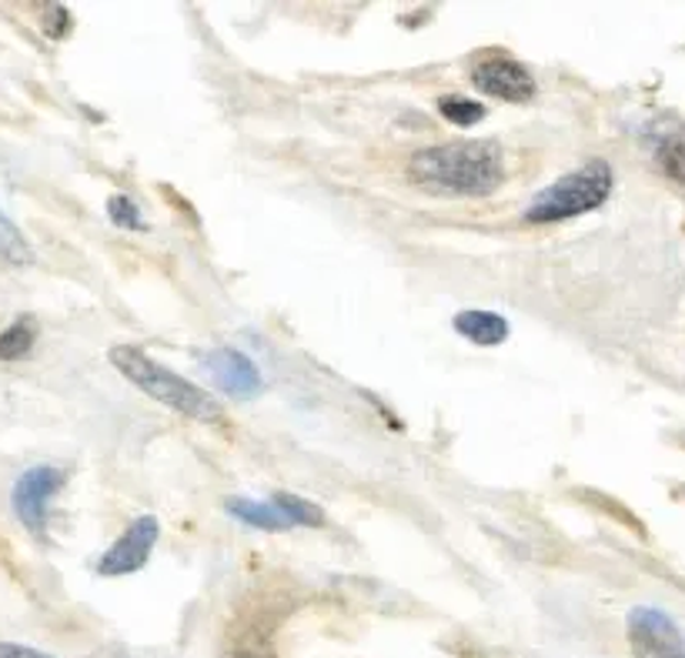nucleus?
I'll return each instance as SVG.
<instances>
[{
    "label": "nucleus",
    "instance_id": "nucleus-1",
    "mask_svg": "<svg viewBox=\"0 0 685 658\" xmlns=\"http://www.w3.org/2000/svg\"><path fill=\"white\" fill-rule=\"evenodd\" d=\"M408 175L418 188L432 194L485 198L505 178V154L498 141H458L424 147L411 157Z\"/></svg>",
    "mask_w": 685,
    "mask_h": 658
},
{
    "label": "nucleus",
    "instance_id": "nucleus-2",
    "mask_svg": "<svg viewBox=\"0 0 685 658\" xmlns=\"http://www.w3.org/2000/svg\"><path fill=\"white\" fill-rule=\"evenodd\" d=\"M108 358L134 388H141L147 398L167 404L170 411H178V415H188L195 422H221V404L205 388H198V384L185 381L181 375H175L170 368L157 365L141 348L114 345Z\"/></svg>",
    "mask_w": 685,
    "mask_h": 658
},
{
    "label": "nucleus",
    "instance_id": "nucleus-3",
    "mask_svg": "<svg viewBox=\"0 0 685 658\" xmlns=\"http://www.w3.org/2000/svg\"><path fill=\"white\" fill-rule=\"evenodd\" d=\"M616 188V175L609 160H588L585 168L565 175L562 181L549 185L545 191L535 194V201L522 211V221L529 224H555L568 221L578 214H588L595 208H603Z\"/></svg>",
    "mask_w": 685,
    "mask_h": 658
},
{
    "label": "nucleus",
    "instance_id": "nucleus-4",
    "mask_svg": "<svg viewBox=\"0 0 685 658\" xmlns=\"http://www.w3.org/2000/svg\"><path fill=\"white\" fill-rule=\"evenodd\" d=\"M64 471L54 468V465H37L31 471H24L14 484V512L21 518V525L34 535V538H44L47 535V509L54 502V495L64 488Z\"/></svg>",
    "mask_w": 685,
    "mask_h": 658
},
{
    "label": "nucleus",
    "instance_id": "nucleus-5",
    "mask_svg": "<svg viewBox=\"0 0 685 658\" xmlns=\"http://www.w3.org/2000/svg\"><path fill=\"white\" fill-rule=\"evenodd\" d=\"M228 512L237 522L254 525V528H265V532H288V528H298V525H308V528L321 525V509H314L311 502L295 499V495H275L272 502L231 499Z\"/></svg>",
    "mask_w": 685,
    "mask_h": 658
},
{
    "label": "nucleus",
    "instance_id": "nucleus-6",
    "mask_svg": "<svg viewBox=\"0 0 685 658\" xmlns=\"http://www.w3.org/2000/svg\"><path fill=\"white\" fill-rule=\"evenodd\" d=\"M629 645L636 658H685V632L649 605L629 612Z\"/></svg>",
    "mask_w": 685,
    "mask_h": 658
},
{
    "label": "nucleus",
    "instance_id": "nucleus-7",
    "mask_svg": "<svg viewBox=\"0 0 685 658\" xmlns=\"http://www.w3.org/2000/svg\"><path fill=\"white\" fill-rule=\"evenodd\" d=\"M472 80L475 88L498 98V101H511L522 104L529 98H535V77L529 74V67L508 54H488L472 67Z\"/></svg>",
    "mask_w": 685,
    "mask_h": 658
},
{
    "label": "nucleus",
    "instance_id": "nucleus-8",
    "mask_svg": "<svg viewBox=\"0 0 685 658\" xmlns=\"http://www.w3.org/2000/svg\"><path fill=\"white\" fill-rule=\"evenodd\" d=\"M157 535H161L157 518L141 515V518L131 522L128 532L101 555L98 571H101V575H131V571L144 568L147 558H151V551H154V545H157Z\"/></svg>",
    "mask_w": 685,
    "mask_h": 658
},
{
    "label": "nucleus",
    "instance_id": "nucleus-9",
    "mask_svg": "<svg viewBox=\"0 0 685 658\" xmlns=\"http://www.w3.org/2000/svg\"><path fill=\"white\" fill-rule=\"evenodd\" d=\"M201 368L211 375V381L231 394V398H254V394H262L265 381H262V371L254 368V361L234 348H214L201 358Z\"/></svg>",
    "mask_w": 685,
    "mask_h": 658
},
{
    "label": "nucleus",
    "instance_id": "nucleus-10",
    "mask_svg": "<svg viewBox=\"0 0 685 658\" xmlns=\"http://www.w3.org/2000/svg\"><path fill=\"white\" fill-rule=\"evenodd\" d=\"M455 332L462 335V338H468V342H475V345H501L505 338H508V321L501 317V314H495V311H462L458 317H455Z\"/></svg>",
    "mask_w": 685,
    "mask_h": 658
},
{
    "label": "nucleus",
    "instance_id": "nucleus-11",
    "mask_svg": "<svg viewBox=\"0 0 685 658\" xmlns=\"http://www.w3.org/2000/svg\"><path fill=\"white\" fill-rule=\"evenodd\" d=\"M655 164H659V171L685 194V127H675L655 141Z\"/></svg>",
    "mask_w": 685,
    "mask_h": 658
},
{
    "label": "nucleus",
    "instance_id": "nucleus-12",
    "mask_svg": "<svg viewBox=\"0 0 685 658\" xmlns=\"http://www.w3.org/2000/svg\"><path fill=\"white\" fill-rule=\"evenodd\" d=\"M37 342V324L34 317H18L14 324H8L4 332H0V361H18V358H27L31 348Z\"/></svg>",
    "mask_w": 685,
    "mask_h": 658
},
{
    "label": "nucleus",
    "instance_id": "nucleus-13",
    "mask_svg": "<svg viewBox=\"0 0 685 658\" xmlns=\"http://www.w3.org/2000/svg\"><path fill=\"white\" fill-rule=\"evenodd\" d=\"M0 258H8L11 265H31L34 261V252L24 237V231L0 211Z\"/></svg>",
    "mask_w": 685,
    "mask_h": 658
},
{
    "label": "nucleus",
    "instance_id": "nucleus-14",
    "mask_svg": "<svg viewBox=\"0 0 685 658\" xmlns=\"http://www.w3.org/2000/svg\"><path fill=\"white\" fill-rule=\"evenodd\" d=\"M439 111H442L445 121H452L458 127H472V124H478L485 118V108L478 101H472V98H462V94H445L439 101Z\"/></svg>",
    "mask_w": 685,
    "mask_h": 658
},
{
    "label": "nucleus",
    "instance_id": "nucleus-15",
    "mask_svg": "<svg viewBox=\"0 0 685 658\" xmlns=\"http://www.w3.org/2000/svg\"><path fill=\"white\" fill-rule=\"evenodd\" d=\"M231 658H275V651H272V642L262 632H247L231 648Z\"/></svg>",
    "mask_w": 685,
    "mask_h": 658
},
{
    "label": "nucleus",
    "instance_id": "nucleus-16",
    "mask_svg": "<svg viewBox=\"0 0 685 658\" xmlns=\"http://www.w3.org/2000/svg\"><path fill=\"white\" fill-rule=\"evenodd\" d=\"M108 214H111V221L121 224V227H144L141 211H137V204H134L128 194H114V198L108 201Z\"/></svg>",
    "mask_w": 685,
    "mask_h": 658
},
{
    "label": "nucleus",
    "instance_id": "nucleus-17",
    "mask_svg": "<svg viewBox=\"0 0 685 658\" xmlns=\"http://www.w3.org/2000/svg\"><path fill=\"white\" fill-rule=\"evenodd\" d=\"M0 658H54V655L31 648V645H18V642H0Z\"/></svg>",
    "mask_w": 685,
    "mask_h": 658
},
{
    "label": "nucleus",
    "instance_id": "nucleus-18",
    "mask_svg": "<svg viewBox=\"0 0 685 658\" xmlns=\"http://www.w3.org/2000/svg\"><path fill=\"white\" fill-rule=\"evenodd\" d=\"M91 658H131V655H128L124 648H114V645H111V648H98Z\"/></svg>",
    "mask_w": 685,
    "mask_h": 658
}]
</instances>
